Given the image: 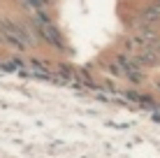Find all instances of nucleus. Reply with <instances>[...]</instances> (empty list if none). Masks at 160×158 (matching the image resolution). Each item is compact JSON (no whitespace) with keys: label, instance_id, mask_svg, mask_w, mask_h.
Here are the masks:
<instances>
[{"label":"nucleus","instance_id":"1","mask_svg":"<svg viewBox=\"0 0 160 158\" xmlns=\"http://www.w3.org/2000/svg\"><path fill=\"white\" fill-rule=\"evenodd\" d=\"M0 42H5L7 47L16 49V51H28L32 47L28 33H26V26L16 23L12 19H0Z\"/></svg>","mask_w":160,"mask_h":158}]
</instances>
